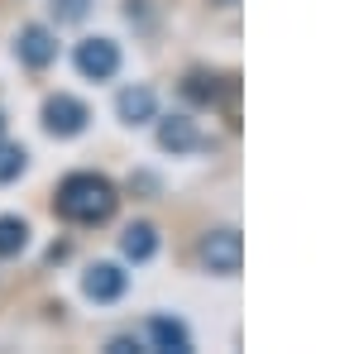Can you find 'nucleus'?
Masks as SVG:
<instances>
[{
  "label": "nucleus",
  "instance_id": "1",
  "mask_svg": "<svg viewBox=\"0 0 359 354\" xmlns=\"http://www.w3.org/2000/svg\"><path fill=\"white\" fill-rule=\"evenodd\" d=\"M115 187L106 177H96V172H72V177H62L57 182V216L72 220V225H101V220L115 216Z\"/></svg>",
  "mask_w": 359,
  "mask_h": 354
},
{
  "label": "nucleus",
  "instance_id": "2",
  "mask_svg": "<svg viewBox=\"0 0 359 354\" xmlns=\"http://www.w3.org/2000/svg\"><path fill=\"white\" fill-rule=\"evenodd\" d=\"M240 259H245V245H240V230H211L201 240V264L211 273H240Z\"/></svg>",
  "mask_w": 359,
  "mask_h": 354
},
{
  "label": "nucleus",
  "instance_id": "3",
  "mask_svg": "<svg viewBox=\"0 0 359 354\" xmlns=\"http://www.w3.org/2000/svg\"><path fill=\"white\" fill-rule=\"evenodd\" d=\"M77 72L91 77V82H106L120 72V48H115L111 39H82L77 43Z\"/></svg>",
  "mask_w": 359,
  "mask_h": 354
},
{
  "label": "nucleus",
  "instance_id": "4",
  "mask_svg": "<svg viewBox=\"0 0 359 354\" xmlns=\"http://www.w3.org/2000/svg\"><path fill=\"white\" fill-rule=\"evenodd\" d=\"M86 120H91V110H86L77 96H53V101L43 106V130H48V135L72 139V135L86 130Z\"/></svg>",
  "mask_w": 359,
  "mask_h": 354
},
{
  "label": "nucleus",
  "instance_id": "5",
  "mask_svg": "<svg viewBox=\"0 0 359 354\" xmlns=\"http://www.w3.org/2000/svg\"><path fill=\"white\" fill-rule=\"evenodd\" d=\"M158 144H163L168 154H192V149H206L211 139H201L196 120H187V115H168L163 125H158Z\"/></svg>",
  "mask_w": 359,
  "mask_h": 354
},
{
  "label": "nucleus",
  "instance_id": "6",
  "mask_svg": "<svg viewBox=\"0 0 359 354\" xmlns=\"http://www.w3.org/2000/svg\"><path fill=\"white\" fill-rule=\"evenodd\" d=\"M15 53H20V62H29V67H48L53 53H57V43L43 25H29V29H20V39H15Z\"/></svg>",
  "mask_w": 359,
  "mask_h": 354
},
{
  "label": "nucleus",
  "instance_id": "7",
  "mask_svg": "<svg viewBox=\"0 0 359 354\" xmlns=\"http://www.w3.org/2000/svg\"><path fill=\"white\" fill-rule=\"evenodd\" d=\"M82 292H86L91 301H115L120 292H125V273L115 268V264H96V268H86Z\"/></svg>",
  "mask_w": 359,
  "mask_h": 354
},
{
  "label": "nucleus",
  "instance_id": "8",
  "mask_svg": "<svg viewBox=\"0 0 359 354\" xmlns=\"http://www.w3.org/2000/svg\"><path fill=\"white\" fill-rule=\"evenodd\" d=\"M230 77H221V72H187V82H182V96L192 101V106H216L221 101V91Z\"/></svg>",
  "mask_w": 359,
  "mask_h": 354
},
{
  "label": "nucleus",
  "instance_id": "9",
  "mask_svg": "<svg viewBox=\"0 0 359 354\" xmlns=\"http://www.w3.org/2000/svg\"><path fill=\"white\" fill-rule=\"evenodd\" d=\"M115 110H120L125 125H144V120H154V91H149V86H125L120 101H115Z\"/></svg>",
  "mask_w": 359,
  "mask_h": 354
},
{
  "label": "nucleus",
  "instance_id": "10",
  "mask_svg": "<svg viewBox=\"0 0 359 354\" xmlns=\"http://www.w3.org/2000/svg\"><path fill=\"white\" fill-rule=\"evenodd\" d=\"M120 249H125V259L144 264V259H154V249H158V230H154L149 220H139V225H130V230L120 235Z\"/></svg>",
  "mask_w": 359,
  "mask_h": 354
},
{
  "label": "nucleus",
  "instance_id": "11",
  "mask_svg": "<svg viewBox=\"0 0 359 354\" xmlns=\"http://www.w3.org/2000/svg\"><path fill=\"white\" fill-rule=\"evenodd\" d=\"M149 335H154V345H158V350H177V354L192 350V335H187V326H182V321L154 316V321H149Z\"/></svg>",
  "mask_w": 359,
  "mask_h": 354
},
{
  "label": "nucleus",
  "instance_id": "12",
  "mask_svg": "<svg viewBox=\"0 0 359 354\" xmlns=\"http://www.w3.org/2000/svg\"><path fill=\"white\" fill-rule=\"evenodd\" d=\"M29 245V225L20 216H0V259H15Z\"/></svg>",
  "mask_w": 359,
  "mask_h": 354
},
{
  "label": "nucleus",
  "instance_id": "13",
  "mask_svg": "<svg viewBox=\"0 0 359 354\" xmlns=\"http://www.w3.org/2000/svg\"><path fill=\"white\" fill-rule=\"evenodd\" d=\"M25 163H29V154L20 144H0V182H15L25 172Z\"/></svg>",
  "mask_w": 359,
  "mask_h": 354
},
{
  "label": "nucleus",
  "instance_id": "14",
  "mask_svg": "<svg viewBox=\"0 0 359 354\" xmlns=\"http://www.w3.org/2000/svg\"><path fill=\"white\" fill-rule=\"evenodd\" d=\"M86 10H91V0H53L57 25H77V20H86Z\"/></svg>",
  "mask_w": 359,
  "mask_h": 354
},
{
  "label": "nucleus",
  "instance_id": "15",
  "mask_svg": "<svg viewBox=\"0 0 359 354\" xmlns=\"http://www.w3.org/2000/svg\"><path fill=\"white\" fill-rule=\"evenodd\" d=\"M111 350H115V354H130V350H139V345L130 340V335H115V340H111Z\"/></svg>",
  "mask_w": 359,
  "mask_h": 354
},
{
  "label": "nucleus",
  "instance_id": "16",
  "mask_svg": "<svg viewBox=\"0 0 359 354\" xmlns=\"http://www.w3.org/2000/svg\"><path fill=\"white\" fill-rule=\"evenodd\" d=\"M0 130H5V115H0Z\"/></svg>",
  "mask_w": 359,
  "mask_h": 354
},
{
  "label": "nucleus",
  "instance_id": "17",
  "mask_svg": "<svg viewBox=\"0 0 359 354\" xmlns=\"http://www.w3.org/2000/svg\"><path fill=\"white\" fill-rule=\"evenodd\" d=\"M221 5H235V0H221Z\"/></svg>",
  "mask_w": 359,
  "mask_h": 354
}]
</instances>
